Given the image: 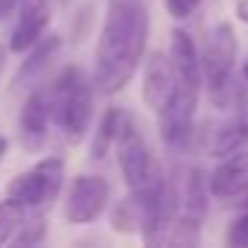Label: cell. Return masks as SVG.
Listing matches in <instances>:
<instances>
[{
    "label": "cell",
    "instance_id": "26",
    "mask_svg": "<svg viewBox=\"0 0 248 248\" xmlns=\"http://www.w3.org/2000/svg\"><path fill=\"white\" fill-rule=\"evenodd\" d=\"M233 12H236V21L248 24V0H236V6H233Z\"/></svg>",
    "mask_w": 248,
    "mask_h": 248
},
{
    "label": "cell",
    "instance_id": "23",
    "mask_svg": "<svg viewBox=\"0 0 248 248\" xmlns=\"http://www.w3.org/2000/svg\"><path fill=\"white\" fill-rule=\"evenodd\" d=\"M91 21H93V3H85V6L79 9L76 21H73V41H76V44H79V41L88 35V27H91Z\"/></svg>",
    "mask_w": 248,
    "mask_h": 248
},
{
    "label": "cell",
    "instance_id": "13",
    "mask_svg": "<svg viewBox=\"0 0 248 248\" xmlns=\"http://www.w3.org/2000/svg\"><path fill=\"white\" fill-rule=\"evenodd\" d=\"M50 3H38V6H21L18 15V27L12 30L9 38V50L12 53H27L50 27Z\"/></svg>",
    "mask_w": 248,
    "mask_h": 248
},
{
    "label": "cell",
    "instance_id": "16",
    "mask_svg": "<svg viewBox=\"0 0 248 248\" xmlns=\"http://www.w3.org/2000/svg\"><path fill=\"white\" fill-rule=\"evenodd\" d=\"M245 146H248V129L242 126L236 117H231V120H225L222 126L213 132V138H210V143H207V152H210L213 158H225V155L239 152V149H245Z\"/></svg>",
    "mask_w": 248,
    "mask_h": 248
},
{
    "label": "cell",
    "instance_id": "30",
    "mask_svg": "<svg viewBox=\"0 0 248 248\" xmlns=\"http://www.w3.org/2000/svg\"><path fill=\"white\" fill-rule=\"evenodd\" d=\"M59 3H62V6H67V3H70V0H59Z\"/></svg>",
    "mask_w": 248,
    "mask_h": 248
},
{
    "label": "cell",
    "instance_id": "21",
    "mask_svg": "<svg viewBox=\"0 0 248 248\" xmlns=\"http://www.w3.org/2000/svg\"><path fill=\"white\" fill-rule=\"evenodd\" d=\"M225 242L231 248H248V207L228 225L225 231Z\"/></svg>",
    "mask_w": 248,
    "mask_h": 248
},
{
    "label": "cell",
    "instance_id": "17",
    "mask_svg": "<svg viewBox=\"0 0 248 248\" xmlns=\"http://www.w3.org/2000/svg\"><path fill=\"white\" fill-rule=\"evenodd\" d=\"M202 242V216L196 213H178L170 225V236L167 245L175 248H196Z\"/></svg>",
    "mask_w": 248,
    "mask_h": 248
},
{
    "label": "cell",
    "instance_id": "6",
    "mask_svg": "<svg viewBox=\"0 0 248 248\" xmlns=\"http://www.w3.org/2000/svg\"><path fill=\"white\" fill-rule=\"evenodd\" d=\"M199 91L193 85H181L175 88V96L170 99V105L158 114V129H161V140L172 149H184L193 140V120H196V108H199Z\"/></svg>",
    "mask_w": 248,
    "mask_h": 248
},
{
    "label": "cell",
    "instance_id": "9",
    "mask_svg": "<svg viewBox=\"0 0 248 248\" xmlns=\"http://www.w3.org/2000/svg\"><path fill=\"white\" fill-rule=\"evenodd\" d=\"M242 187H248V146L219 158V167L207 175V190L219 204H225Z\"/></svg>",
    "mask_w": 248,
    "mask_h": 248
},
{
    "label": "cell",
    "instance_id": "11",
    "mask_svg": "<svg viewBox=\"0 0 248 248\" xmlns=\"http://www.w3.org/2000/svg\"><path fill=\"white\" fill-rule=\"evenodd\" d=\"M152 184L143 187V190H129L126 199H120L111 207V213H108L111 231H117V233H140V228L146 225V216H149V193H152Z\"/></svg>",
    "mask_w": 248,
    "mask_h": 248
},
{
    "label": "cell",
    "instance_id": "15",
    "mask_svg": "<svg viewBox=\"0 0 248 248\" xmlns=\"http://www.w3.org/2000/svg\"><path fill=\"white\" fill-rule=\"evenodd\" d=\"M123 108L117 105H108L96 123V132H93V140H91V158L93 161H102L111 149H114V140H117V132H120V123H123Z\"/></svg>",
    "mask_w": 248,
    "mask_h": 248
},
{
    "label": "cell",
    "instance_id": "20",
    "mask_svg": "<svg viewBox=\"0 0 248 248\" xmlns=\"http://www.w3.org/2000/svg\"><path fill=\"white\" fill-rule=\"evenodd\" d=\"M24 216H27V210L18 202H12V199L0 202V245H6L12 239V233L18 231V225L24 222Z\"/></svg>",
    "mask_w": 248,
    "mask_h": 248
},
{
    "label": "cell",
    "instance_id": "3",
    "mask_svg": "<svg viewBox=\"0 0 248 248\" xmlns=\"http://www.w3.org/2000/svg\"><path fill=\"white\" fill-rule=\"evenodd\" d=\"M62 184H64V161L59 155H47L32 170L9 181L6 199L18 202L24 210H44L59 199Z\"/></svg>",
    "mask_w": 248,
    "mask_h": 248
},
{
    "label": "cell",
    "instance_id": "10",
    "mask_svg": "<svg viewBox=\"0 0 248 248\" xmlns=\"http://www.w3.org/2000/svg\"><path fill=\"white\" fill-rule=\"evenodd\" d=\"M21 140L27 149H41L50 132V105H47V91H32L24 99L21 117H18Z\"/></svg>",
    "mask_w": 248,
    "mask_h": 248
},
{
    "label": "cell",
    "instance_id": "1",
    "mask_svg": "<svg viewBox=\"0 0 248 248\" xmlns=\"http://www.w3.org/2000/svg\"><path fill=\"white\" fill-rule=\"evenodd\" d=\"M149 38V9L143 0H108L99 41H96V67L93 91L114 96L132 82Z\"/></svg>",
    "mask_w": 248,
    "mask_h": 248
},
{
    "label": "cell",
    "instance_id": "18",
    "mask_svg": "<svg viewBox=\"0 0 248 248\" xmlns=\"http://www.w3.org/2000/svg\"><path fill=\"white\" fill-rule=\"evenodd\" d=\"M207 199H210V190H207V172L202 167H193L187 172V190L181 196V202L187 204V213H196L202 216L207 210Z\"/></svg>",
    "mask_w": 248,
    "mask_h": 248
},
{
    "label": "cell",
    "instance_id": "5",
    "mask_svg": "<svg viewBox=\"0 0 248 248\" xmlns=\"http://www.w3.org/2000/svg\"><path fill=\"white\" fill-rule=\"evenodd\" d=\"M236 53H239V41H236V30L231 21H219L210 35L204 50L199 53L202 59V85H207L210 96L222 93L231 85L233 67H236Z\"/></svg>",
    "mask_w": 248,
    "mask_h": 248
},
{
    "label": "cell",
    "instance_id": "4",
    "mask_svg": "<svg viewBox=\"0 0 248 248\" xmlns=\"http://www.w3.org/2000/svg\"><path fill=\"white\" fill-rule=\"evenodd\" d=\"M114 149H117L120 175H123V181H126L129 190H143V187H149L161 175V170L155 164V155H152V149H149V143L143 138V132L138 129V123L129 114H123Z\"/></svg>",
    "mask_w": 248,
    "mask_h": 248
},
{
    "label": "cell",
    "instance_id": "8",
    "mask_svg": "<svg viewBox=\"0 0 248 248\" xmlns=\"http://www.w3.org/2000/svg\"><path fill=\"white\" fill-rule=\"evenodd\" d=\"M175 88H178V76H175V67L170 62L167 53L155 50L149 56H143V85H140V96L146 102L149 111L161 114L170 99L175 96Z\"/></svg>",
    "mask_w": 248,
    "mask_h": 248
},
{
    "label": "cell",
    "instance_id": "7",
    "mask_svg": "<svg viewBox=\"0 0 248 248\" xmlns=\"http://www.w3.org/2000/svg\"><path fill=\"white\" fill-rule=\"evenodd\" d=\"M108 202H111V184L102 175L85 172V175L73 178V187H70L67 202H64V216L73 225H88L105 213Z\"/></svg>",
    "mask_w": 248,
    "mask_h": 248
},
{
    "label": "cell",
    "instance_id": "14",
    "mask_svg": "<svg viewBox=\"0 0 248 248\" xmlns=\"http://www.w3.org/2000/svg\"><path fill=\"white\" fill-rule=\"evenodd\" d=\"M62 50V35H56V32H44L30 50H27V59H24V64L18 67V73H15V79H12V85L15 88H21L24 82H32L53 59H56V53Z\"/></svg>",
    "mask_w": 248,
    "mask_h": 248
},
{
    "label": "cell",
    "instance_id": "29",
    "mask_svg": "<svg viewBox=\"0 0 248 248\" xmlns=\"http://www.w3.org/2000/svg\"><path fill=\"white\" fill-rule=\"evenodd\" d=\"M242 79H245V82H248V59H245V62H242Z\"/></svg>",
    "mask_w": 248,
    "mask_h": 248
},
{
    "label": "cell",
    "instance_id": "24",
    "mask_svg": "<svg viewBox=\"0 0 248 248\" xmlns=\"http://www.w3.org/2000/svg\"><path fill=\"white\" fill-rule=\"evenodd\" d=\"M18 9H21V0H0V21L12 18Z\"/></svg>",
    "mask_w": 248,
    "mask_h": 248
},
{
    "label": "cell",
    "instance_id": "2",
    "mask_svg": "<svg viewBox=\"0 0 248 248\" xmlns=\"http://www.w3.org/2000/svg\"><path fill=\"white\" fill-rule=\"evenodd\" d=\"M50 123L64 132L70 143L85 140L93 123V85L79 64H67L47 91Z\"/></svg>",
    "mask_w": 248,
    "mask_h": 248
},
{
    "label": "cell",
    "instance_id": "19",
    "mask_svg": "<svg viewBox=\"0 0 248 248\" xmlns=\"http://www.w3.org/2000/svg\"><path fill=\"white\" fill-rule=\"evenodd\" d=\"M44 236H47V219L41 216V213H35L32 219H27L24 216V222L18 225V231L12 233V245H38V242H44Z\"/></svg>",
    "mask_w": 248,
    "mask_h": 248
},
{
    "label": "cell",
    "instance_id": "25",
    "mask_svg": "<svg viewBox=\"0 0 248 248\" xmlns=\"http://www.w3.org/2000/svg\"><path fill=\"white\" fill-rule=\"evenodd\" d=\"M225 207H239V210H245V207H248V187H242L236 196H231V199L225 202Z\"/></svg>",
    "mask_w": 248,
    "mask_h": 248
},
{
    "label": "cell",
    "instance_id": "27",
    "mask_svg": "<svg viewBox=\"0 0 248 248\" xmlns=\"http://www.w3.org/2000/svg\"><path fill=\"white\" fill-rule=\"evenodd\" d=\"M6 149H9V140L0 135V161H3V155H6Z\"/></svg>",
    "mask_w": 248,
    "mask_h": 248
},
{
    "label": "cell",
    "instance_id": "22",
    "mask_svg": "<svg viewBox=\"0 0 248 248\" xmlns=\"http://www.w3.org/2000/svg\"><path fill=\"white\" fill-rule=\"evenodd\" d=\"M204 3V0H164V9L172 21H187L199 6Z\"/></svg>",
    "mask_w": 248,
    "mask_h": 248
},
{
    "label": "cell",
    "instance_id": "12",
    "mask_svg": "<svg viewBox=\"0 0 248 248\" xmlns=\"http://www.w3.org/2000/svg\"><path fill=\"white\" fill-rule=\"evenodd\" d=\"M167 56H170L181 85L202 88V59H199V47H196V41L187 30H181V27L172 30V41H170Z\"/></svg>",
    "mask_w": 248,
    "mask_h": 248
},
{
    "label": "cell",
    "instance_id": "28",
    "mask_svg": "<svg viewBox=\"0 0 248 248\" xmlns=\"http://www.w3.org/2000/svg\"><path fill=\"white\" fill-rule=\"evenodd\" d=\"M38 3H50V0H21V6H38Z\"/></svg>",
    "mask_w": 248,
    "mask_h": 248
}]
</instances>
